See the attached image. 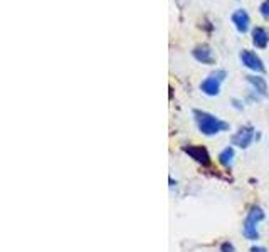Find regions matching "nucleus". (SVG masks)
Returning <instances> with one entry per match:
<instances>
[{"mask_svg":"<svg viewBox=\"0 0 269 252\" xmlns=\"http://www.w3.org/2000/svg\"><path fill=\"white\" fill-rule=\"evenodd\" d=\"M194 118H195V123H197L199 129H201V133L205 136L217 135V133L229 129V125L224 123L222 120H219L217 116L210 115V113H207V111L194 109Z\"/></svg>","mask_w":269,"mask_h":252,"instance_id":"nucleus-1","label":"nucleus"},{"mask_svg":"<svg viewBox=\"0 0 269 252\" xmlns=\"http://www.w3.org/2000/svg\"><path fill=\"white\" fill-rule=\"evenodd\" d=\"M264 210L261 209V207L254 205L251 207V210L247 212V217L246 220H244V225H242V234L246 239H249V241H256V239H259V232H258V223L261 220H264Z\"/></svg>","mask_w":269,"mask_h":252,"instance_id":"nucleus-2","label":"nucleus"},{"mask_svg":"<svg viewBox=\"0 0 269 252\" xmlns=\"http://www.w3.org/2000/svg\"><path fill=\"white\" fill-rule=\"evenodd\" d=\"M227 72L226 71H215L201 84V89L203 94L207 96H217L221 93V83L226 79Z\"/></svg>","mask_w":269,"mask_h":252,"instance_id":"nucleus-3","label":"nucleus"},{"mask_svg":"<svg viewBox=\"0 0 269 252\" xmlns=\"http://www.w3.org/2000/svg\"><path fill=\"white\" fill-rule=\"evenodd\" d=\"M254 133H256V129L252 128V126H242V128H239V131L235 133L234 136H232V145H235V146H239V148H247L251 143H252V140H254Z\"/></svg>","mask_w":269,"mask_h":252,"instance_id":"nucleus-4","label":"nucleus"},{"mask_svg":"<svg viewBox=\"0 0 269 252\" xmlns=\"http://www.w3.org/2000/svg\"><path fill=\"white\" fill-rule=\"evenodd\" d=\"M239 58H240L242 64L247 69H252V71H256V72H264V64H263V61H261V58L256 54V52L244 49V51H240Z\"/></svg>","mask_w":269,"mask_h":252,"instance_id":"nucleus-5","label":"nucleus"},{"mask_svg":"<svg viewBox=\"0 0 269 252\" xmlns=\"http://www.w3.org/2000/svg\"><path fill=\"white\" fill-rule=\"evenodd\" d=\"M183 152L187 153L190 158H194L197 163H201L203 166H209L210 165V155L203 146H194V145H189V146H183Z\"/></svg>","mask_w":269,"mask_h":252,"instance_id":"nucleus-6","label":"nucleus"},{"mask_svg":"<svg viewBox=\"0 0 269 252\" xmlns=\"http://www.w3.org/2000/svg\"><path fill=\"white\" fill-rule=\"evenodd\" d=\"M232 24L235 26V29L240 34H246L249 31V24H251V19H249V14H247L244 9H237L232 14Z\"/></svg>","mask_w":269,"mask_h":252,"instance_id":"nucleus-7","label":"nucleus"},{"mask_svg":"<svg viewBox=\"0 0 269 252\" xmlns=\"http://www.w3.org/2000/svg\"><path fill=\"white\" fill-rule=\"evenodd\" d=\"M192 56L202 64H214L215 63L214 54H212V49L207 46V44H201V46L194 47Z\"/></svg>","mask_w":269,"mask_h":252,"instance_id":"nucleus-8","label":"nucleus"},{"mask_svg":"<svg viewBox=\"0 0 269 252\" xmlns=\"http://www.w3.org/2000/svg\"><path fill=\"white\" fill-rule=\"evenodd\" d=\"M252 42H254V46L259 47V49L266 47L268 42H269V34L266 32V29H263V27H256V29L252 31Z\"/></svg>","mask_w":269,"mask_h":252,"instance_id":"nucleus-9","label":"nucleus"},{"mask_svg":"<svg viewBox=\"0 0 269 252\" xmlns=\"http://www.w3.org/2000/svg\"><path fill=\"white\" fill-rule=\"evenodd\" d=\"M246 79H247V83H249L251 86L259 93L261 96H266L268 94V84H266V81H264V78H261V76H247Z\"/></svg>","mask_w":269,"mask_h":252,"instance_id":"nucleus-10","label":"nucleus"},{"mask_svg":"<svg viewBox=\"0 0 269 252\" xmlns=\"http://www.w3.org/2000/svg\"><path fill=\"white\" fill-rule=\"evenodd\" d=\"M232 161H234V148H232V146H227V148H224L222 152L219 153V163L229 168L232 165Z\"/></svg>","mask_w":269,"mask_h":252,"instance_id":"nucleus-11","label":"nucleus"},{"mask_svg":"<svg viewBox=\"0 0 269 252\" xmlns=\"http://www.w3.org/2000/svg\"><path fill=\"white\" fill-rule=\"evenodd\" d=\"M259 12H261V15H263V17L269 19V0H264V2L261 3Z\"/></svg>","mask_w":269,"mask_h":252,"instance_id":"nucleus-12","label":"nucleus"},{"mask_svg":"<svg viewBox=\"0 0 269 252\" xmlns=\"http://www.w3.org/2000/svg\"><path fill=\"white\" fill-rule=\"evenodd\" d=\"M221 251L222 252H235V247L232 246L231 242H224L222 246H221Z\"/></svg>","mask_w":269,"mask_h":252,"instance_id":"nucleus-13","label":"nucleus"},{"mask_svg":"<svg viewBox=\"0 0 269 252\" xmlns=\"http://www.w3.org/2000/svg\"><path fill=\"white\" fill-rule=\"evenodd\" d=\"M251 252H268V251L264 249V247H252Z\"/></svg>","mask_w":269,"mask_h":252,"instance_id":"nucleus-14","label":"nucleus"}]
</instances>
